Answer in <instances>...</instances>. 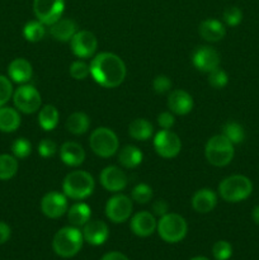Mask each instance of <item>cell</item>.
Listing matches in <instances>:
<instances>
[{"label": "cell", "instance_id": "obj_1", "mask_svg": "<svg viewBox=\"0 0 259 260\" xmlns=\"http://www.w3.org/2000/svg\"><path fill=\"white\" fill-rule=\"evenodd\" d=\"M126 65L119 56L101 52L91 60L90 75L103 88H117L126 79Z\"/></svg>", "mask_w": 259, "mask_h": 260}, {"label": "cell", "instance_id": "obj_2", "mask_svg": "<svg viewBox=\"0 0 259 260\" xmlns=\"http://www.w3.org/2000/svg\"><path fill=\"white\" fill-rule=\"evenodd\" d=\"M83 243V233L75 226H68L55 234L52 248L53 251L61 258H73L80 251Z\"/></svg>", "mask_w": 259, "mask_h": 260}, {"label": "cell", "instance_id": "obj_3", "mask_svg": "<svg viewBox=\"0 0 259 260\" xmlns=\"http://www.w3.org/2000/svg\"><path fill=\"white\" fill-rule=\"evenodd\" d=\"M95 182L89 173L75 170L69 173L62 182V190L66 197L71 200H85L93 193Z\"/></svg>", "mask_w": 259, "mask_h": 260}, {"label": "cell", "instance_id": "obj_4", "mask_svg": "<svg viewBox=\"0 0 259 260\" xmlns=\"http://www.w3.org/2000/svg\"><path fill=\"white\" fill-rule=\"evenodd\" d=\"M251 192L253 184L250 179L244 175H231L218 184V194L223 201L230 203H238L246 200Z\"/></svg>", "mask_w": 259, "mask_h": 260}, {"label": "cell", "instance_id": "obj_5", "mask_svg": "<svg viewBox=\"0 0 259 260\" xmlns=\"http://www.w3.org/2000/svg\"><path fill=\"white\" fill-rule=\"evenodd\" d=\"M206 159L213 167H226L234 157V144L222 134L212 136L206 144Z\"/></svg>", "mask_w": 259, "mask_h": 260}, {"label": "cell", "instance_id": "obj_6", "mask_svg": "<svg viewBox=\"0 0 259 260\" xmlns=\"http://www.w3.org/2000/svg\"><path fill=\"white\" fill-rule=\"evenodd\" d=\"M156 230L160 238L167 243H179L187 235V221L178 213L168 212L167 215L161 216L160 220L157 221Z\"/></svg>", "mask_w": 259, "mask_h": 260}, {"label": "cell", "instance_id": "obj_7", "mask_svg": "<svg viewBox=\"0 0 259 260\" xmlns=\"http://www.w3.org/2000/svg\"><path fill=\"white\" fill-rule=\"evenodd\" d=\"M91 151L101 157H111L118 151L119 141L117 135L107 127L94 129L89 137Z\"/></svg>", "mask_w": 259, "mask_h": 260}, {"label": "cell", "instance_id": "obj_8", "mask_svg": "<svg viewBox=\"0 0 259 260\" xmlns=\"http://www.w3.org/2000/svg\"><path fill=\"white\" fill-rule=\"evenodd\" d=\"M13 102H14L15 108L19 112H23L25 114H32L40 109L42 99L41 94L33 85L19 86L13 94Z\"/></svg>", "mask_w": 259, "mask_h": 260}, {"label": "cell", "instance_id": "obj_9", "mask_svg": "<svg viewBox=\"0 0 259 260\" xmlns=\"http://www.w3.org/2000/svg\"><path fill=\"white\" fill-rule=\"evenodd\" d=\"M65 10V0H33L36 18L45 25H52L61 19Z\"/></svg>", "mask_w": 259, "mask_h": 260}, {"label": "cell", "instance_id": "obj_10", "mask_svg": "<svg viewBox=\"0 0 259 260\" xmlns=\"http://www.w3.org/2000/svg\"><path fill=\"white\" fill-rule=\"evenodd\" d=\"M154 149L159 156L164 159H173L180 152L182 141L179 136L170 129H161L155 135Z\"/></svg>", "mask_w": 259, "mask_h": 260}, {"label": "cell", "instance_id": "obj_11", "mask_svg": "<svg viewBox=\"0 0 259 260\" xmlns=\"http://www.w3.org/2000/svg\"><path fill=\"white\" fill-rule=\"evenodd\" d=\"M132 213V201L124 194H116L109 198L106 205V216L113 223H122Z\"/></svg>", "mask_w": 259, "mask_h": 260}, {"label": "cell", "instance_id": "obj_12", "mask_svg": "<svg viewBox=\"0 0 259 260\" xmlns=\"http://www.w3.org/2000/svg\"><path fill=\"white\" fill-rule=\"evenodd\" d=\"M71 51L79 58L90 57L98 48V40L89 30H78L70 41Z\"/></svg>", "mask_w": 259, "mask_h": 260}, {"label": "cell", "instance_id": "obj_13", "mask_svg": "<svg viewBox=\"0 0 259 260\" xmlns=\"http://www.w3.org/2000/svg\"><path fill=\"white\" fill-rule=\"evenodd\" d=\"M192 62L197 70L210 73L220 65V55L217 51L208 46H200L192 53Z\"/></svg>", "mask_w": 259, "mask_h": 260}, {"label": "cell", "instance_id": "obj_14", "mask_svg": "<svg viewBox=\"0 0 259 260\" xmlns=\"http://www.w3.org/2000/svg\"><path fill=\"white\" fill-rule=\"evenodd\" d=\"M41 211L48 218L61 217L68 212V197L63 193H47L41 201Z\"/></svg>", "mask_w": 259, "mask_h": 260}, {"label": "cell", "instance_id": "obj_15", "mask_svg": "<svg viewBox=\"0 0 259 260\" xmlns=\"http://www.w3.org/2000/svg\"><path fill=\"white\" fill-rule=\"evenodd\" d=\"M99 180H101L102 187L112 193L123 190L127 187V183H128V178H127L126 173L119 169L118 167H114V165L104 168L102 170L101 175H99Z\"/></svg>", "mask_w": 259, "mask_h": 260}, {"label": "cell", "instance_id": "obj_16", "mask_svg": "<svg viewBox=\"0 0 259 260\" xmlns=\"http://www.w3.org/2000/svg\"><path fill=\"white\" fill-rule=\"evenodd\" d=\"M130 228H131L132 233L136 236L147 238V236L152 235L154 231L156 230L157 222L152 213L146 212V211H141V212H137L131 218Z\"/></svg>", "mask_w": 259, "mask_h": 260}, {"label": "cell", "instance_id": "obj_17", "mask_svg": "<svg viewBox=\"0 0 259 260\" xmlns=\"http://www.w3.org/2000/svg\"><path fill=\"white\" fill-rule=\"evenodd\" d=\"M168 108L173 114L185 116L193 109L192 95L182 89L173 90L168 96Z\"/></svg>", "mask_w": 259, "mask_h": 260}, {"label": "cell", "instance_id": "obj_18", "mask_svg": "<svg viewBox=\"0 0 259 260\" xmlns=\"http://www.w3.org/2000/svg\"><path fill=\"white\" fill-rule=\"evenodd\" d=\"M109 236L108 226L103 221H89L84 225L83 229V238L86 243L90 245L98 246L102 245L107 241Z\"/></svg>", "mask_w": 259, "mask_h": 260}, {"label": "cell", "instance_id": "obj_19", "mask_svg": "<svg viewBox=\"0 0 259 260\" xmlns=\"http://www.w3.org/2000/svg\"><path fill=\"white\" fill-rule=\"evenodd\" d=\"M60 159L68 167H79L85 160V151L78 142L68 141L61 145Z\"/></svg>", "mask_w": 259, "mask_h": 260}, {"label": "cell", "instance_id": "obj_20", "mask_svg": "<svg viewBox=\"0 0 259 260\" xmlns=\"http://www.w3.org/2000/svg\"><path fill=\"white\" fill-rule=\"evenodd\" d=\"M217 196L212 189L203 188L197 190L192 197V207L198 213H208L215 208Z\"/></svg>", "mask_w": 259, "mask_h": 260}, {"label": "cell", "instance_id": "obj_21", "mask_svg": "<svg viewBox=\"0 0 259 260\" xmlns=\"http://www.w3.org/2000/svg\"><path fill=\"white\" fill-rule=\"evenodd\" d=\"M8 74L14 83L25 84L32 79L33 69L25 58H15L9 63Z\"/></svg>", "mask_w": 259, "mask_h": 260}, {"label": "cell", "instance_id": "obj_22", "mask_svg": "<svg viewBox=\"0 0 259 260\" xmlns=\"http://www.w3.org/2000/svg\"><path fill=\"white\" fill-rule=\"evenodd\" d=\"M201 37L207 42H218L222 40L226 35V29L222 23L217 19H206L203 20L198 28Z\"/></svg>", "mask_w": 259, "mask_h": 260}, {"label": "cell", "instance_id": "obj_23", "mask_svg": "<svg viewBox=\"0 0 259 260\" xmlns=\"http://www.w3.org/2000/svg\"><path fill=\"white\" fill-rule=\"evenodd\" d=\"M78 32V25L73 19H58L50 28V35L60 42H69Z\"/></svg>", "mask_w": 259, "mask_h": 260}, {"label": "cell", "instance_id": "obj_24", "mask_svg": "<svg viewBox=\"0 0 259 260\" xmlns=\"http://www.w3.org/2000/svg\"><path fill=\"white\" fill-rule=\"evenodd\" d=\"M91 216V210L86 203L79 202L71 206L68 211V220L75 228L84 226L86 222H89Z\"/></svg>", "mask_w": 259, "mask_h": 260}, {"label": "cell", "instance_id": "obj_25", "mask_svg": "<svg viewBox=\"0 0 259 260\" xmlns=\"http://www.w3.org/2000/svg\"><path fill=\"white\" fill-rule=\"evenodd\" d=\"M142 159H144L142 152L140 151V149H137L136 146H132V145L124 146L118 154L119 164L126 169H134V168L139 167L142 162Z\"/></svg>", "mask_w": 259, "mask_h": 260}, {"label": "cell", "instance_id": "obj_26", "mask_svg": "<svg viewBox=\"0 0 259 260\" xmlns=\"http://www.w3.org/2000/svg\"><path fill=\"white\" fill-rule=\"evenodd\" d=\"M154 127L151 122L145 118H136L130 123L128 135L137 141H146L151 137Z\"/></svg>", "mask_w": 259, "mask_h": 260}, {"label": "cell", "instance_id": "obj_27", "mask_svg": "<svg viewBox=\"0 0 259 260\" xmlns=\"http://www.w3.org/2000/svg\"><path fill=\"white\" fill-rule=\"evenodd\" d=\"M20 126V116L18 111L10 107H0V131L14 132Z\"/></svg>", "mask_w": 259, "mask_h": 260}, {"label": "cell", "instance_id": "obj_28", "mask_svg": "<svg viewBox=\"0 0 259 260\" xmlns=\"http://www.w3.org/2000/svg\"><path fill=\"white\" fill-rule=\"evenodd\" d=\"M65 126L70 134L79 136L88 131L89 126H90V119L84 112H75L69 116Z\"/></svg>", "mask_w": 259, "mask_h": 260}, {"label": "cell", "instance_id": "obj_29", "mask_svg": "<svg viewBox=\"0 0 259 260\" xmlns=\"http://www.w3.org/2000/svg\"><path fill=\"white\" fill-rule=\"evenodd\" d=\"M58 118H60L58 111L56 107L51 104H47L42 109H40V113H38V123L45 131H52L57 126Z\"/></svg>", "mask_w": 259, "mask_h": 260}, {"label": "cell", "instance_id": "obj_30", "mask_svg": "<svg viewBox=\"0 0 259 260\" xmlns=\"http://www.w3.org/2000/svg\"><path fill=\"white\" fill-rule=\"evenodd\" d=\"M23 36L29 42H40L46 36V27L40 20H30L23 28Z\"/></svg>", "mask_w": 259, "mask_h": 260}, {"label": "cell", "instance_id": "obj_31", "mask_svg": "<svg viewBox=\"0 0 259 260\" xmlns=\"http://www.w3.org/2000/svg\"><path fill=\"white\" fill-rule=\"evenodd\" d=\"M18 161L17 157L12 155H0V180H9L17 174Z\"/></svg>", "mask_w": 259, "mask_h": 260}, {"label": "cell", "instance_id": "obj_32", "mask_svg": "<svg viewBox=\"0 0 259 260\" xmlns=\"http://www.w3.org/2000/svg\"><path fill=\"white\" fill-rule=\"evenodd\" d=\"M222 135L226 139L230 140L234 145L241 144L245 139V131H244L243 126L235 121H229L223 124Z\"/></svg>", "mask_w": 259, "mask_h": 260}, {"label": "cell", "instance_id": "obj_33", "mask_svg": "<svg viewBox=\"0 0 259 260\" xmlns=\"http://www.w3.org/2000/svg\"><path fill=\"white\" fill-rule=\"evenodd\" d=\"M131 198H132V201H135L136 203L145 205V203H147L152 198L151 187L147 184H145V183H140V184H137L136 187L132 189Z\"/></svg>", "mask_w": 259, "mask_h": 260}, {"label": "cell", "instance_id": "obj_34", "mask_svg": "<svg viewBox=\"0 0 259 260\" xmlns=\"http://www.w3.org/2000/svg\"><path fill=\"white\" fill-rule=\"evenodd\" d=\"M12 151L17 159H24L32 152V144L27 139H17L12 145Z\"/></svg>", "mask_w": 259, "mask_h": 260}, {"label": "cell", "instance_id": "obj_35", "mask_svg": "<svg viewBox=\"0 0 259 260\" xmlns=\"http://www.w3.org/2000/svg\"><path fill=\"white\" fill-rule=\"evenodd\" d=\"M69 71H70V76L73 79H75V80H84L90 74V65L80 60L74 61Z\"/></svg>", "mask_w": 259, "mask_h": 260}, {"label": "cell", "instance_id": "obj_36", "mask_svg": "<svg viewBox=\"0 0 259 260\" xmlns=\"http://www.w3.org/2000/svg\"><path fill=\"white\" fill-rule=\"evenodd\" d=\"M212 255L216 260H228L233 255V246L225 240H220L215 243L212 248Z\"/></svg>", "mask_w": 259, "mask_h": 260}, {"label": "cell", "instance_id": "obj_37", "mask_svg": "<svg viewBox=\"0 0 259 260\" xmlns=\"http://www.w3.org/2000/svg\"><path fill=\"white\" fill-rule=\"evenodd\" d=\"M228 81H229L228 74H226L222 69L217 68L215 69V70L208 73V84H210L212 88L215 89L223 88V86H226Z\"/></svg>", "mask_w": 259, "mask_h": 260}, {"label": "cell", "instance_id": "obj_38", "mask_svg": "<svg viewBox=\"0 0 259 260\" xmlns=\"http://www.w3.org/2000/svg\"><path fill=\"white\" fill-rule=\"evenodd\" d=\"M222 19L230 27H236L243 20V12L238 7H229L223 10Z\"/></svg>", "mask_w": 259, "mask_h": 260}, {"label": "cell", "instance_id": "obj_39", "mask_svg": "<svg viewBox=\"0 0 259 260\" xmlns=\"http://www.w3.org/2000/svg\"><path fill=\"white\" fill-rule=\"evenodd\" d=\"M13 95L12 81L5 76L0 75V107H4Z\"/></svg>", "mask_w": 259, "mask_h": 260}, {"label": "cell", "instance_id": "obj_40", "mask_svg": "<svg viewBox=\"0 0 259 260\" xmlns=\"http://www.w3.org/2000/svg\"><path fill=\"white\" fill-rule=\"evenodd\" d=\"M57 151V145L55 141L50 139H43L42 141L38 144V152L42 157H51L56 154Z\"/></svg>", "mask_w": 259, "mask_h": 260}, {"label": "cell", "instance_id": "obj_41", "mask_svg": "<svg viewBox=\"0 0 259 260\" xmlns=\"http://www.w3.org/2000/svg\"><path fill=\"white\" fill-rule=\"evenodd\" d=\"M152 88H154L155 93L164 94L172 88V80L167 75H157L152 81Z\"/></svg>", "mask_w": 259, "mask_h": 260}, {"label": "cell", "instance_id": "obj_42", "mask_svg": "<svg viewBox=\"0 0 259 260\" xmlns=\"http://www.w3.org/2000/svg\"><path fill=\"white\" fill-rule=\"evenodd\" d=\"M174 114L172 112H163L157 116V123L163 129H170L174 126Z\"/></svg>", "mask_w": 259, "mask_h": 260}, {"label": "cell", "instance_id": "obj_43", "mask_svg": "<svg viewBox=\"0 0 259 260\" xmlns=\"http://www.w3.org/2000/svg\"><path fill=\"white\" fill-rule=\"evenodd\" d=\"M168 211H169V205L164 200H159L152 203V212H154V215L161 217V216L167 215Z\"/></svg>", "mask_w": 259, "mask_h": 260}, {"label": "cell", "instance_id": "obj_44", "mask_svg": "<svg viewBox=\"0 0 259 260\" xmlns=\"http://www.w3.org/2000/svg\"><path fill=\"white\" fill-rule=\"evenodd\" d=\"M10 238V228L5 222H0V245L7 243Z\"/></svg>", "mask_w": 259, "mask_h": 260}, {"label": "cell", "instance_id": "obj_45", "mask_svg": "<svg viewBox=\"0 0 259 260\" xmlns=\"http://www.w3.org/2000/svg\"><path fill=\"white\" fill-rule=\"evenodd\" d=\"M101 260H130L124 254L119 253V251H111L102 256Z\"/></svg>", "mask_w": 259, "mask_h": 260}, {"label": "cell", "instance_id": "obj_46", "mask_svg": "<svg viewBox=\"0 0 259 260\" xmlns=\"http://www.w3.org/2000/svg\"><path fill=\"white\" fill-rule=\"evenodd\" d=\"M251 218H253V221L256 223V225H259V206H256V207L253 208V212H251Z\"/></svg>", "mask_w": 259, "mask_h": 260}, {"label": "cell", "instance_id": "obj_47", "mask_svg": "<svg viewBox=\"0 0 259 260\" xmlns=\"http://www.w3.org/2000/svg\"><path fill=\"white\" fill-rule=\"evenodd\" d=\"M190 260H210V259L205 258V256H196V258H193V259H190Z\"/></svg>", "mask_w": 259, "mask_h": 260}]
</instances>
